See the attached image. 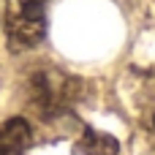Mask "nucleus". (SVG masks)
<instances>
[{"label":"nucleus","mask_w":155,"mask_h":155,"mask_svg":"<svg viewBox=\"0 0 155 155\" xmlns=\"http://www.w3.org/2000/svg\"><path fill=\"white\" fill-rule=\"evenodd\" d=\"M27 106L41 120H57L68 114V109L79 98V79L68 76L60 68H38L27 76Z\"/></svg>","instance_id":"obj_1"},{"label":"nucleus","mask_w":155,"mask_h":155,"mask_svg":"<svg viewBox=\"0 0 155 155\" xmlns=\"http://www.w3.org/2000/svg\"><path fill=\"white\" fill-rule=\"evenodd\" d=\"M49 0H3L5 35L14 49H35L46 38Z\"/></svg>","instance_id":"obj_2"},{"label":"nucleus","mask_w":155,"mask_h":155,"mask_svg":"<svg viewBox=\"0 0 155 155\" xmlns=\"http://www.w3.org/2000/svg\"><path fill=\"white\" fill-rule=\"evenodd\" d=\"M30 144V123L25 117H14L0 125V155H25Z\"/></svg>","instance_id":"obj_3"},{"label":"nucleus","mask_w":155,"mask_h":155,"mask_svg":"<svg viewBox=\"0 0 155 155\" xmlns=\"http://www.w3.org/2000/svg\"><path fill=\"white\" fill-rule=\"evenodd\" d=\"M79 147L87 155H117V142L106 134H98V131H87L82 136Z\"/></svg>","instance_id":"obj_4"},{"label":"nucleus","mask_w":155,"mask_h":155,"mask_svg":"<svg viewBox=\"0 0 155 155\" xmlns=\"http://www.w3.org/2000/svg\"><path fill=\"white\" fill-rule=\"evenodd\" d=\"M150 128H153V136H155V112H153V120H150Z\"/></svg>","instance_id":"obj_5"}]
</instances>
